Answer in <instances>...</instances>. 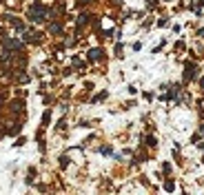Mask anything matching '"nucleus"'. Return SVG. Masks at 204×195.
<instances>
[{
    "mask_svg": "<svg viewBox=\"0 0 204 195\" xmlns=\"http://www.w3.org/2000/svg\"><path fill=\"white\" fill-rule=\"evenodd\" d=\"M31 16H33V20H42V16H45V9H40V7H36V9L31 11Z\"/></svg>",
    "mask_w": 204,
    "mask_h": 195,
    "instance_id": "obj_1",
    "label": "nucleus"
}]
</instances>
